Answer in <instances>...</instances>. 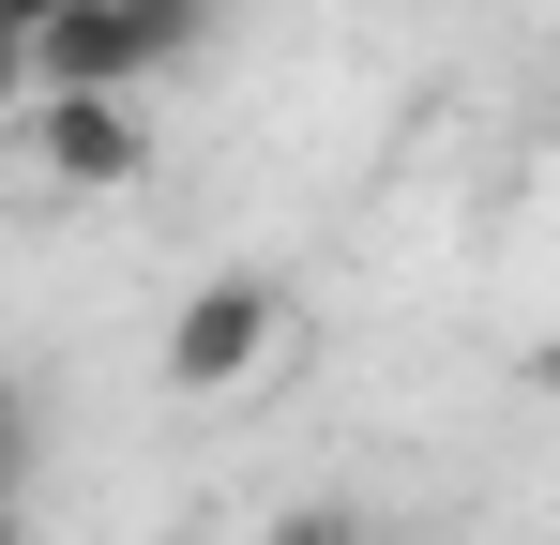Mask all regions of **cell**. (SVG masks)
I'll return each mask as SVG.
<instances>
[{
  "label": "cell",
  "mask_w": 560,
  "mask_h": 545,
  "mask_svg": "<svg viewBox=\"0 0 560 545\" xmlns=\"http://www.w3.org/2000/svg\"><path fill=\"white\" fill-rule=\"evenodd\" d=\"M197 31H212V0H61L46 31H15V91H137Z\"/></svg>",
  "instance_id": "obj_1"
},
{
  "label": "cell",
  "mask_w": 560,
  "mask_h": 545,
  "mask_svg": "<svg viewBox=\"0 0 560 545\" xmlns=\"http://www.w3.org/2000/svg\"><path fill=\"white\" fill-rule=\"evenodd\" d=\"M15 152H31L46 197H137L152 121H137V91H15Z\"/></svg>",
  "instance_id": "obj_2"
},
{
  "label": "cell",
  "mask_w": 560,
  "mask_h": 545,
  "mask_svg": "<svg viewBox=\"0 0 560 545\" xmlns=\"http://www.w3.org/2000/svg\"><path fill=\"white\" fill-rule=\"evenodd\" d=\"M288 349V288L273 272H197V303L167 318V394H243Z\"/></svg>",
  "instance_id": "obj_3"
},
{
  "label": "cell",
  "mask_w": 560,
  "mask_h": 545,
  "mask_svg": "<svg viewBox=\"0 0 560 545\" xmlns=\"http://www.w3.org/2000/svg\"><path fill=\"white\" fill-rule=\"evenodd\" d=\"M258 545H364V515H349V500H288Z\"/></svg>",
  "instance_id": "obj_4"
},
{
  "label": "cell",
  "mask_w": 560,
  "mask_h": 545,
  "mask_svg": "<svg viewBox=\"0 0 560 545\" xmlns=\"http://www.w3.org/2000/svg\"><path fill=\"white\" fill-rule=\"evenodd\" d=\"M15 469H31V425H15V394H0V515H15Z\"/></svg>",
  "instance_id": "obj_5"
},
{
  "label": "cell",
  "mask_w": 560,
  "mask_h": 545,
  "mask_svg": "<svg viewBox=\"0 0 560 545\" xmlns=\"http://www.w3.org/2000/svg\"><path fill=\"white\" fill-rule=\"evenodd\" d=\"M46 15H61V0H0V46H15V31H46Z\"/></svg>",
  "instance_id": "obj_6"
}]
</instances>
